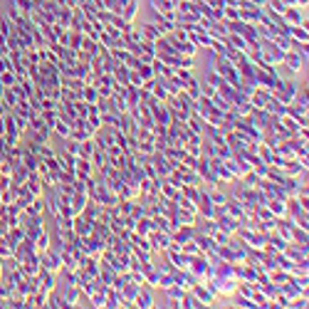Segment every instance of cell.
<instances>
[{"label":"cell","instance_id":"obj_27","mask_svg":"<svg viewBox=\"0 0 309 309\" xmlns=\"http://www.w3.org/2000/svg\"><path fill=\"white\" fill-rule=\"evenodd\" d=\"M205 32H208L213 40H228V25H225V22H213Z\"/></svg>","mask_w":309,"mask_h":309},{"label":"cell","instance_id":"obj_2","mask_svg":"<svg viewBox=\"0 0 309 309\" xmlns=\"http://www.w3.org/2000/svg\"><path fill=\"white\" fill-rule=\"evenodd\" d=\"M188 270H190L198 280H205V277L210 275V260H208V255H205V252L190 255V265H188Z\"/></svg>","mask_w":309,"mask_h":309},{"label":"cell","instance_id":"obj_17","mask_svg":"<svg viewBox=\"0 0 309 309\" xmlns=\"http://www.w3.org/2000/svg\"><path fill=\"white\" fill-rule=\"evenodd\" d=\"M193 235H195V225H178L173 233H171V238L176 240V243H188V240H193Z\"/></svg>","mask_w":309,"mask_h":309},{"label":"cell","instance_id":"obj_53","mask_svg":"<svg viewBox=\"0 0 309 309\" xmlns=\"http://www.w3.org/2000/svg\"><path fill=\"white\" fill-rule=\"evenodd\" d=\"M5 129H7V126H5V117L0 114V136H5Z\"/></svg>","mask_w":309,"mask_h":309},{"label":"cell","instance_id":"obj_54","mask_svg":"<svg viewBox=\"0 0 309 309\" xmlns=\"http://www.w3.org/2000/svg\"><path fill=\"white\" fill-rule=\"evenodd\" d=\"M74 2H77V5H82V2H87V0H74Z\"/></svg>","mask_w":309,"mask_h":309},{"label":"cell","instance_id":"obj_38","mask_svg":"<svg viewBox=\"0 0 309 309\" xmlns=\"http://www.w3.org/2000/svg\"><path fill=\"white\" fill-rule=\"evenodd\" d=\"M82 99H84L87 104H94V102L99 99V92H97V87H94V84H84V89H82Z\"/></svg>","mask_w":309,"mask_h":309},{"label":"cell","instance_id":"obj_1","mask_svg":"<svg viewBox=\"0 0 309 309\" xmlns=\"http://www.w3.org/2000/svg\"><path fill=\"white\" fill-rule=\"evenodd\" d=\"M300 84H302V79H282V77H280V79H277V84L272 87V97L287 107V104H292V102H295Z\"/></svg>","mask_w":309,"mask_h":309},{"label":"cell","instance_id":"obj_18","mask_svg":"<svg viewBox=\"0 0 309 309\" xmlns=\"http://www.w3.org/2000/svg\"><path fill=\"white\" fill-rule=\"evenodd\" d=\"M126 109H131V107H139L141 102H144V92H141V87H126Z\"/></svg>","mask_w":309,"mask_h":309},{"label":"cell","instance_id":"obj_46","mask_svg":"<svg viewBox=\"0 0 309 309\" xmlns=\"http://www.w3.org/2000/svg\"><path fill=\"white\" fill-rule=\"evenodd\" d=\"M99 117H102V126H114L117 129V124H119V114L117 112H102Z\"/></svg>","mask_w":309,"mask_h":309},{"label":"cell","instance_id":"obj_28","mask_svg":"<svg viewBox=\"0 0 309 309\" xmlns=\"http://www.w3.org/2000/svg\"><path fill=\"white\" fill-rule=\"evenodd\" d=\"M228 42L235 47V50H240V52H250V42H247V37L243 35H235V32H228Z\"/></svg>","mask_w":309,"mask_h":309},{"label":"cell","instance_id":"obj_4","mask_svg":"<svg viewBox=\"0 0 309 309\" xmlns=\"http://www.w3.org/2000/svg\"><path fill=\"white\" fill-rule=\"evenodd\" d=\"M154 305H156V290H154L151 285H141L139 292H136V297H134V307L151 309Z\"/></svg>","mask_w":309,"mask_h":309},{"label":"cell","instance_id":"obj_11","mask_svg":"<svg viewBox=\"0 0 309 309\" xmlns=\"http://www.w3.org/2000/svg\"><path fill=\"white\" fill-rule=\"evenodd\" d=\"M62 295V302H64V309H72L74 302H77V295H79V287L77 285H57Z\"/></svg>","mask_w":309,"mask_h":309},{"label":"cell","instance_id":"obj_47","mask_svg":"<svg viewBox=\"0 0 309 309\" xmlns=\"http://www.w3.org/2000/svg\"><path fill=\"white\" fill-rule=\"evenodd\" d=\"M136 72H139V74L144 77V82L154 77V67H151V62H141V64L136 67Z\"/></svg>","mask_w":309,"mask_h":309},{"label":"cell","instance_id":"obj_13","mask_svg":"<svg viewBox=\"0 0 309 309\" xmlns=\"http://www.w3.org/2000/svg\"><path fill=\"white\" fill-rule=\"evenodd\" d=\"M87 200H89V195H87L84 190H74V193H72V198H69V213H72V218L84 210Z\"/></svg>","mask_w":309,"mask_h":309},{"label":"cell","instance_id":"obj_20","mask_svg":"<svg viewBox=\"0 0 309 309\" xmlns=\"http://www.w3.org/2000/svg\"><path fill=\"white\" fill-rule=\"evenodd\" d=\"M287 35H290L292 42H309L307 25H290V27H287Z\"/></svg>","mask_w":309,"mask_h":309},{"label":"cell","instance_id":"obj_3","mask_svg":"<svg viewBox=\"0 0 309 309\" xmlns=\"http://www.w3.org/2000/svg\"><path fill=\"white\" fill-rule=\"evenodd\" d=\"M57 285H60V282H57V272H50V270H45V267L37 270V292L50 295Z\"/></svg>","mask_w":309,"mask_h":309},{"label":"cell","instance_id":"obj_39","mask_svg":"<svg viewBox=\"0 0 309 309\" xmlns=\"http://www.w3.org/2000/svg\"><path fill=\"white\" fill-rule=\"evenodd\" d=\"M0 97H2V102H5L7 109H12V107L17 104V94H15L12 87H2V94H0Z\"/></svg>","mask_w":309,"mask_h":309},{"label":"cell","instance_id":"obj_23","mask_svg":"<svg viewBox=\"0 0 309 309\" xmlns=\"http://www.w3.org/2000/svg\"><path fill=\"white\" fill-rule=\"evenodd\" d=\"M290 243H295V245H309V230L307 228H300V225H295L292 223V240Z\"/></svg>","mask_w":309,"mask_h":309},{"label":"cell","instance_id":"obj_42","mask_svg":"<svg viewBox=\"0 0 309 309\" xmlns=\"http://www.w3.org/2000/svg\"><path fill=\"white\" fill-rule=\"evenodd\" d=\"M15 82H17V77H15L12 69H2L0 72V87H15Z\"/></svg>","mask_w":309,"mask_h":309},{"label":"cell","instance_id":"obj_15","mask_svg":"<svg viewBox=\"0 0 309 309\" xmlns=\"http://www.w3.org/2000/svg\"><path fill=\"white\" fill-rule=\"evenodd\" d=\"M117 129H119L122 134H126V136H136L139 124L131 119V114H129V112H124V114H119V124H117Z\"/></svg>","mask_w":309,"mask_h":309},{"label":"cell","instance_id":"obj_25","mask_svg":"<svg viewBox=\"0 0 309 309\" xmlns=\"http://www.w3.org/2000/svg\"><path fill=\"white\" fill-rule=\"evenodd\" d=\"M102 208H104V205H99V203H94V200H87V205H84V210H82L79 215H84V218H89V220H99V218H102Z\"/></svg>","mask_w":309,"mask_h":309},{"label":"cell","instance_id":"obj_19","mask_svg":"<svg viewBox=\"0 0 309 309\" xmlns=\"http://www.w3.org/2000/svg\"><path fill=\"white\" fill-rule=\"evenodd\" d=\"M154 230H156V223H154V218H151V215H144V218H139V220H136V228H134V233H136V235H144V238H146V235H149V233H154Z\"/></svg>","mask_w":309,"mask_h":309},{"label":"cell","instance_id":"obj_34","mask_svg":"<svg viewBox=\"0 0 309 309\" xmlns=\"http://www.w3.org/2000/svg\"><path fill=\"white\" fill-rule=\"evenodd\" d=\"M163 84H166V92H168L171 97H176L178 92H183V87H185L183 82H181V79L176 77V72H173V77H171V79H166Z\"/></svg>","mask_w":309,"mask_h":309},{"label":"cell","instance_id":"obj_48","mask_svg":"<svg viewBox=\"0 0 309 309\" xmlns=\"http://www.w3.org/2000/svg\"><path fill=\"white\" fill-rule=\"evenodd\" d=\"M290 307H295V309H307V307H309L307 295H300V297H295V300H290Z\"/></svg>","mask_w":309,"mask_h":309},{"label":"cell","instance_id":"obj_6","mask_svg":"<svg viewBox=\"0 0 309 309\" xmlns=\"http://www.w3.org/2000/svg\"><path fill=\"white\" fill-rule=\"evenodd\" d=\"M149 238V245H151V252L154 255H158V252H163L166 247L171 245V233H163V230H154V233H149L146 235Z\"/></svg>","mask_w":309,"mask_h":309},{"label":"cell","instance_id":"obj_5","mask_svg":"<svg viewBox=\"0 0 309 309\" xmlns=\"http://www.w3.org/2000/svg\"><path fill=\"white\" fill-rule=\"evenodd\" d=\"M40 267L50 270V272H60L62 270V252L55 247H47L45 252H40Z\"/></svg>","mask_w":309,"mask_h":309},{"label":"cell","instance_id":"obj_30","mask_svg":"<svg viewBox=\"0 0 309 309\" xmlns=\"http://www.w3.org/2000/svg\"><path fill=\"white\" fill-rule=\"evenodd\" d=\"M124 300H122V292L114 290V287H107V309H117L122 307Z\"/></svg>","mask_w":309,"mask_h":309},{"label":"cell","instance_id":"obj_50","mask_svg":"<svg viewBox=\"0 0 309 309\" xmlns=\"http://www.w3.org/2000/svg\"><path fill=\"white\" fill-rule=\"evenodd\" d=\"M129 84H131V87H141V84H144V77H141L136 69H129Z\"/></svg>","mask_w":309,"mask_h":309},{"label":"cell","instance_id":"obj_52","mask_svg":"<svg viewBox=\"0 0 309 309\" xmlns=\"http://www.w3.org/2000/svg\"><path fill=\"white\" fill-rule=\"evenodd\" d=\"M200 89H203V94H205V97H213V94L218 92V89H215V87H210L208 82H203V87H200Z\"/></svg>","mask_w":309,"mask_h":309},{"label":"cell","instance_id":"obj_37","mask_svg":"<svg viewBox=\"0 0 309 309\" xmlns=\"http://www.w3.org/2000/svg\"><path fill=\"white\" fill-rule=\"evenodd\" d=\"M151 97H154V99H158V102H168V97H171V94L166 92V84L156 79V84H154V89H151Z\"/></svg>","mask_w":309,"mask_h":309},{"label":"cell","instance_id":"obj_51","mask_svg":"<svg viewBox=\"0 0 309 309\" xmlns=\"http://www.w3.org/2000/svg\"><path fill=\"white\" fill-rule=\"evenodd\" d=\"M181 250H183L185 255H198V252H200V247H198V243H195V240H188V243H183V245H181Z\"/></svg>","mask_w":309,"mask_h":309},{"label":"cell","instance_id":"obj_29","mask_svg":"<svg viewBox=\"0 0 309 309\" xmlns=\"http://www.w3.org/2000/svg\"><path fill=\"white\" fill-rule=\"evenodd\" d=\"M185 126H188V131H193V134H203V131H205V119L198 117V114H190V117L185 119Z\"/></svg>","mask_w":309,"mask_h":309},{"label":"cell","instance_id":"obj_41","mask_svg":"<svg viewBox=\"0 0 309 309\" xmlns=\"http://www.w3.org/2000/svg\"><path fill=\"white\" fill-rule=\"evenodd\" d=\"M265 109H267L270 114H275V117H282V114H285V104H282V102H277L275 97H270V102L265 104Z\"/></svg>","mask_w":309,"mask_h":309},{"label":"cell","instance_id":"obj_45","mask_svg":"<svg viewBox=\"0 0 309 309\" xmlns=\"http://www.w3.org/2000/svg\"><path fill=\"white\" fill-rule=\"evenodd\" d=\"M82 42H84V32L72 30V35H69V50H82Z\"/></svg>","mask_w":309,"mask_h":309},{"label":"cell","instance_id":"obj_12","mask_svg":"<svg viewBox=\"0 0 309 309\" xmlns=\"http://www.w3.org/2000/svg\"><path fill=\"white\" fill-rule=\"evenodd\" d=\"M151 67H154V77H156L158 82H166V79H171V77H173V72H176L173 67H168L166 62H161L158 57H154V60H151Z\"/></svg>","mask_w":309,"mask_h":309},{"label":"cell","instance_id":"obj_32","mask_svg":"<svg viewBox=\"0 0 309 309\" xmlns=\"http://www.w3.org/2000/svg\"><path fill=\"white\" fill-rule=\"evenodd\" d=\"M94 141L92 139H87V141H79V149H77V158H92V154H94Z\"/></svg>","mask_w":309,"mask_h":309},{"label":"cell","instance_id":"obj_49","mask_svg":"<svg viewBox=\"0 0 309 309\" xmlns=\"http://www.w3.org/2000/svg\"><path fill=\"white\" fill-rule=\"evenodd\" d=\"M74 112H77V117H87L89 114V104L84 99H77L74 102Z\"/></svg>","mask_w":309,"mask_h":309},{"label":"cell","instance_id":"obj_31","mask_svg":"<svg viewBox=\"0 0 309 309\" xmlns=\"http://www.w3.org/2000/svg\"><path fill=\"white\" fill-rule=\"evenodd\" d=\"M161 195L168 198V200H178V198H181V188L168 183V181H163V183H161Z\"/></svg>","mask_w":309,"mask_h":309},{"label":"cell","instance_id":"obj_24","mask_svg":"<svg viewBox=\"0 0 309 309\" xmlns=\"http://www.w3.org/2000/svg\"><path fill=\"white\" fill-rule=\"evenodd\" d=\"M139 10H141V2H139V0H129V2L124 5L122 17L126 20V22H134V20H136V15H139Z\"/></svg>","mask_w":309,"mask_h":309},{"label":"cell","instance_id":"obj_10","mask_svg":"<svg viewBox=\"0 0 309 309\" xmlns=\"http://www.w3.org/2000/svg\"><path fill=\"white\" fill-rule=\"evenodd\" d=\"M200 188H203V185H200ZM195 208H198V218H215V208H218V205H215V203L208 198V193L203 190V195H200V200L195 203Z\"/></svg>","mask_w":309,"mask_h":309},{"label":"cell","instance_id":"obj_33","mask_svg":"<svg viewBox=\"0 0 309 309\" xmlns=\"http://www.w3.org/2000/svg\"><path fill=\"white\" fill-rule=\"evenodd\" d=\"M22 166L30 171V173H37V168H40V158L35 156V154H30L27 149H25V156H22Z\"/></svg>","mask_w":309,"mask_h":309},{"label":"cell","instance_id":"obj_8","mask_svg":"<svg viewBox=\"0 0 309 309\" xmlns=\"http://www.w3.org/2000/svg\"><path fill=\"white\" fill-rule=\"evenodd\" d=\"M190 292H193V295H195V297H198V300L205 305V307H213V305H215V300H218V297L213 295V290H210V287H208L203 280H198V282L190 287Z\"/></svg>","mask_w":309,"mask_h":309},{"label":"cell","instance_id":"obj_9","mask_svg":"<svg viewBox=\"0 0 309 309\" xmlns=\"http://www.w3.org/2000/svg\"><path fill=\"white\" fill-rule=\"evenodd\" d=\"M72 230H74L77 238H89V235L94 233V220H89V218H84V215H74Z\"/></svg>","mask_w":309,"mask_h":309},{"label":"cell","instance_id":"obj_36","mask_svg":"<svg viewBox=\"0 0 309 309\" xmlns=\"http://www.w3.org/2000/svg\"><path fill=\"white\" fill-rule=\"evenodd\" d=\"M210 99H213V107H215V109H220L223 114L233 109V102H230V99H225V97H223V94H218V92H215Z\"/></svg>","mask_w":309,"mask_h":309},{"label":"cell","instance_id":"obj_35","mask_svg":"<svg viewBox=\"0 0 309 309\" xmlns=\"http://www.w3.org/2000/svg\"><path fill=\"white\" fill-rule=\"evenodd\" d=\"M45 307L47 309H64V302H62V295H60V290L55 287L50 295H47V302H45Z\"/></svg>","mask_w":309,"mask_h":309},{"label":"cell","instance_id":"obj_22","mask_svg":"<svg viewBox=\"0 0 309 309\" xmlns=\"http://www.w3.org/2000/svg\"><path fill=\"white\" fill-rule=\"evenodd\" d=\"M200 87H203V79H200V77L195 74V77H193L190 82H185L183 89H185V94H188L190 99H198V97L203 94V89H200Z\"/></svg>","mask_w":309,"mask_h":309},{"label":"cell","instance_id":"obj_14","mask_svg":"<svg viewBox=\"0 0 309 309\" xmlns=\"http://www.w3.org/2000/svg\"><path fill=\"white\" fill-rule=\"evenodd\" d=\"M74 176H77L79 181H87L89 176H94L92 161H89V158H77V161H74Z\"/></svg>","mask_w":309,"mask_h":309},{"label":"cell","instance_id":"obj_43","mask_svg":"<svg viewBox=\"0 0 309 309\" xmlns=\"http://www.w3.org/2000/svg\"><path fill=\"white\" fill-rule=\"evenodd\" d=\"M12 5H15L22 15H27V17H30V12L35 10V0H12Z\"/></svg>","mask_w":309,"mask_h":309},{"label":"cell","instance_id":"obj_16","mask_svg":"<svg viewBox=\"0 0 309 309\" xmlns=\"http://www.w3.org/2000/svg\"><path fill=\"white\" fill-rule=\"evenodd\" d=\"M139 27H141V35H144V40H149V42H156L158 37H163L161 27H158L154 20H149V22H141Z\"/></svg>","mask_w":309,"mask_h":309},{"label":"cell","instance_id":"obj_40","mask_svg":"<svg viewBox=\"0 0 309 309\" xmlns=\"http://www.w3.org/2000/svg\"><path fill=\"white\" fill-rule=\"evenodd\" d=\"M47 247H50V230L45 228V230L35 238V250H37V252H45Z\"/></svg>","mask_w":309,"mask_h":309},{"label":"cell","instance_id":"obj_44","mask_svg":"<svg viewBox=\"0 0 309 309\" xmlns=\"http://www.w3.org/2000/svg\"><path fill=\"white\" fill-rule=\"evenodd\" d=\"M30 35H32L35 47H47V37H45V32H42L40 27H32V30H30Z\"/></svg>","mask_w":309,"mask_h":309},{"label":"cell","instance_id":"obj_21","mask_svg":"<svg viewBox=\"0 0 309 309\" xmlns=\"http://www.w3.org/2000/svg\"><path fill=\"white\" fill-rule=\"evenodd\" d=\"M270 97H272V92H267L262 87H255V92L250 94V102H252V107H262L265 109V104L270 102Z\"/></svg>","mask_w":309,"mask_h":309},{"label":"cell","instance_id":"obj_26","mask_svg":"<svg viewBox=\"0 0 309 309\" xmlns=\"http://www.w3.org/2000/svg\"><path fill=\"white\" fill-rule=\"evenodd\" d=\"M181 307H183V309H203L205 305H203V302H200V300L190 292V290H185L183 297H181Z\"/></svg>","mask_w":309,"mask_h":309},{"label":"cell","instance_id":"obj_7","mask_svg":"<svg viewBox=\"0 0 309 309\" xmlns=\"http://www.w3.org/2000/svg\"><path fill=\"white\" fill-rule=\"evenodd\" d=\"M282 17H285L287 25H307V7L290 5V7L282 12Z\"/></svg>","mask_w":309,"mask_h":309}]
</instances>
